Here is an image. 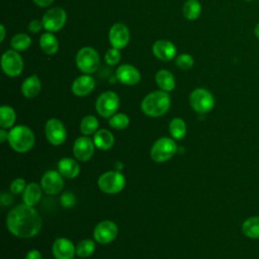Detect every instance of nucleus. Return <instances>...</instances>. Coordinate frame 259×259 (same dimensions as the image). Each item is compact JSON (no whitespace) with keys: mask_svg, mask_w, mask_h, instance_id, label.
Instances as JSON below:
<instances>
[{"mask_svg":"<svg viewBox=\"0 0 259 259\" xmlns=\"http://www.w3.org/2000/svg\"><path fill=\"white\" fill-rule=\"evenodd\" d=\"M42 221L33 206L24 202L13 207L6 219L8 231L17 238L29 239L38 234Z\"/></svg>","mask_w":259,"mask_h":259,"instance_id":"obj_1","label":"nucleus"},{"mask_svg":"<svg viewBox=\"0 0 259 259\" xmlns=\"http://www.w3.org/2000/svg\"><path fill=\"white\" fill-rule=\"evenodd\" d=\"M171 104V98L168 92L157 90L144 97L141 103L142 111L151 117H159L165 114Z\"/></svg>","mask_w":259,"mask_h":259,"instance_id":"obj_2","label":"nucleus"},{"mask_svg":"<svg viewBox=\"0 0 259 259\" xmlns=\"http://www.w3.org/2000/svg\"><path fill=\"white\" fill-rule=\"evenodd\" d=\"M34 134L26 125H16L9 132L8 143L17 153L28 152L34 146Z\"/></svg>","mask_w":259,"mask_h":259,"instance_id":"obj_3","label":"nucleus"},{"mask_svg":"<svg viewBox=\"0 0 259 259\" xmlns=\"http://www.w3.org/2000/svg\"><path fill=\"white\" fill-rule=\"evenodd\" d=\"M76 65L82 73L91 75L100 65L99 54L91 47L81 48L76 55Z\"/></svg>","mask_w":259,"mask_h":259,"instance_id":"obj_4","label":"nucleus"},{"mask_svg":"<svg viewBox=\"0 0 259 259\" xmlns=\"http://www.w3.org/2000/svg\"><path fill=\"white\" fill-rule=\"evenodd\" d=\"M99 189L107 194H115L120 192L125 185L124 176L118 171H107L102 173L97 181Z\"/></svg>","mask_w":259,"mask_h":259,"instance_id":"obj_5","label":"nucleus"},{"mask_svg":"<svg viewBox=\"0 0 259 259\" xmlns=\"http://www.w3.org/2000/svg\"><path fill=\"white\" fill-rule=\"evenodd\" d=\"M177 152V145L174 140L163 137L158 139L151 148V158L157 163L170 160Z\"/></svg>","mask_w":259,"mask_h":259,"instance_id":"obj_6","label":"nucleus"},{"mask_svg":"<svg viewBox=\"0 0 259 259\" xmlns=\"http://www.w3.org/2000/svg\"><path fill=\"white\" fill-rule=\"evenodd\" d=\"M191 108L201 114L207 113L214 107V97L205 88H196L189 95Z\"/></svg>","mask_w":259,"mask_h":259,"instance_id":"obj_7","label":"nucleus"},{"mask_svg":"<svg viewBox=\"0 0 259 259\" xmlns=\"http://www.w3.org/2000/svg\"><path fill=\"white\" fill-rule=\"evenodd\" d=\"M119 107V97L113 91H105L101 93L95 102V109L97 113L104 117L110 118Z\"/></svg>","mask_w":259,"mask_h":259,"instance_id":"obj_8","label":"nucleus"},{"mask_svg":"<svg viewBox=\"0 0 259 259\" xmlns=\"http://www.w3.org/2000/svg\"><path fill=\"white\" fill-rule=\"evenodd\" d=\"M1 68L9 77L19 76L24 68L22 57L15 50H7L1 57Z\"/></svg>","mask_w":259,"mask_h":259,"instance_id":"obj_9","label":"nucleus"},{"mask_svg":"<svg viewBox=\"0 0 259 259\" xmlns=\"http://www.w3.org/2000/svg\"><path fill=\"white\" fill-rule=\"evenodd\" d=\"M67 21V13L61 7H54L46 11L41 22L44 28L50 32H56L64 27Z\"/></svg>","mask_w":259,"mask_h":259,"instance_id":"obj_10","label":"nucleus"},{"mask_svg":"<svg viewBox=\"0 0 259 259\" xmlns=\"http://www.w3.org/2000/svg\"><path fill=\"white\" fill-rule=\"evenodd\" d=\"M47 140L54 146L62 145L67 138V131L63 122L58 118H51L45 126Z\"/></svg>","mask_w":259,"mask_h":259,"instance_id":"obj_11","label":"nucleus"},{"mask_svg":"<svg viewBox=\"0 0 259 259\" xmlns=\"http://www.w3.org/2000/svg\"><path fill=\"white\" fill-rule=\"evenodd\" d=\"M118 228L112 221H102L98 223L93 231V237L99 244H109L117 236Z\"/></svg>","mask_w":259,"mask_h":259,"instance_id":"obj_12","label":"nucleus"},{"mask_svg":"<svg viewBox=\"0 0 259 259\" xmlns=\"http://www.w3.org/2000/svg\"><path fill=\"white\" fill-rule=\"evenodd\" d=\"M40 186L46 193L51 195L61 192L64 187V179L62 174L56 170L47 171L41 177Z\"/></svg>","mask_w":259,"mask_h":259,"instance_id":"obj_13","label":"nucleus"},{"mask_svg":"<svg viewBox=\"0 0 259 259\" xmlns=\"http://www.w3.org/2000/svg\"><path fill=\"white\" fill-rule=\"evenodd\" d=\"M130 38V29L123 23H115L110 27L108 33V40L111 48L121 50L128 45Z\"/></svg>","mask_w":259,"mask_h":259,"instance_id":"obj_14","label":"nucleus"},{"mask_svg":"<svg viewBox=\"0 0 259 259\" xmlns=\"http://www.w3.org/2000/svg\"><path fill=\"white\" fill-rule=\"evenodd\" d=\"M95 145L94 142L87 136L79 137L73 145V155L74 157L82 162L90 160L94 154Z\"/></svg>","mask_w":259,"mask_h":259,"instance_id":"obj_15","label":"nucleus"},{"mask_svg":"<svg viewBox=\"0 0 259 259\" xmlns=\"http://www.w3.org/2000/svg\"><path fill=\"white\" fill-rule=\"evenodd\" d=\"M115 78L121 84L133 86L140 82L141 73L135 66L130 64H123L117 67L115 71Z\"/></svg>","mask_w":259,"mask_h":259,"instance_id":"obj_16","label":"nucleus"},{"mask_svg":"<svg viewBox=\"0 0 259 259\" xmlns=\"http://www.w3.org/2000/svg\"><path fill=\"white\" fill-rule=\"evenodd\" d=\"M154 56L163 62H169L176 57V47L167 39H158L152 47Z\"/></svg>","mask_w":259,"mask_h":259,"instance_id":"obj_17","label":"nucleus"},{"mask_svg":"<svg viewBox=\"0 0 259 259\" xmlns=\"http://www.w3.org/2000/svg\"><path fill=\"white\" fill-rule=\"evenodd\" d=\"M52 251L56 259H73L76 254V246L67 238H58L53 244Z\"/></svg>","mask_w":259,"mask_h":259,"instance_id":"obj_18","label":"nucleus"},{"mask_svg":"<svg viewBox=\"0 0 259 259\" xmlns=\"http://www.w3.org/2000/svg\"><path fill=\"white\" fill-rule=\"evenodd\" d=\"M95 87V80L89 74H84L77 77L73 83L71 90L73 94L79 97H84L90 94Z\"/></svg>","mask_w":259,"mask_h":259,"instance_id":"obj_19","label":"nucleus"},{"mask_svg":"<svg viewBox=\"0 0 259 259\" xmlns=\"http://www.w3.org/2000/svg\"><path fill=\"white\" fill-rule=\"evenodd\" d=\"M58 171L62 174L63 177L72 179L79 175L80 166L78 162L71 158H63L58 163Z\"/></svg>","mask_w":259,"mask_h":259,"instance_id":"obj_20","label":"nucleus"},{"mask_svg":"<svg viewBox=\"0 0 259 259\" xmlns=\"http://www.w3.org/2000/svg\"><path fill=\"white\" fill-rule=\"evenodd\" d=\"M41 90V83L36 75L27 77L21 84V93L26 98H34Z\"/></svg>","mask_w":259,"mask_h":259,"instance_id":"obj_21","label":"nucleus"},{"mask_svg":"<svg viewBox=\"0 0 259 259\" xmlns=\"http://www.w3.org/2000/svg\"><path fill=\"white\" fill-rule=\"evenodd\" d=\"M41 186L35 182L27 184L24 191L22 192L23 202L30 206H34L35 204H37L41 198Z\"/></svg>","mask_w":259,"mask_h":259,"instance_id":"obj_22","label":"nucleus"},{"mask_svg":"<svg viewBox=\"0 0 259 259\" xmlns=\"http://www.w3.org/2000/svg\"><path fill=\"white\" fill-rule=\"evenodd\" d=\"M155 80L156 83L158 85V87L166 92H170L175 88L176 82H175V78L173 76V74L166 70V69H161L156 73L155 76Z\"/></svg>","mask_w":259,"mask_h":259,"instance_id":"obj_23","label":"nucleus"},{"mask_svg":"<svg viewBox=\"0 0 259 259\" xmlns=\"http://www.w3.org/2000/svg\"><path fill=\"white\" fill-rule=\"evenodd\" d=\"M93 142L96 148H98L99 150H103V151H107L109 149H111V147L114 144V137L113 135L105 128L102 130H98L93 137Z\"/></svg>","mask_w":259,"mask_h":259,"instance_id":"obj_24","label":"nucleus"},{"mask_svg":"<svg viewBox=\"0 0 259 259\" xmlns=\"http://www.w3.org/2000/svg\"><path fill=\"white\" fill-rule=\"evenodd\" d=\"M39 47L47 55H55L59 50V41L53 32H45L39 38Z\"/></svg>","mask_w":259,"mask_h":259,"instance_id":"obj_25","label":"nucleus"},{"mask_svg":"<svg viewBox=\"0 0 259 259\" xmlns=\"http://www.w3.org/2000/svg\"><path fill=\"white\" fill-rule=\"evenodd\" d=\"M242 232L249 239H259V217H251L242 224Z\"/></svg>","mask_w":259,"mask_h":259,"instance_id":"obj_26","label":"nucleus"},{"mask_svg":"<svg viewBox=\"0 0 259 259\" xmlns=\"http://www.w3.org/2000/svg\"><path fill=\"white\" fill-rule=\"evenodd\" d=\"M16 120V113L9 105H2L0 107V125L2 128L12 127Z\"/></svg>","mask_w":259,"mask_h":259,"instance_id":"obj_27","label":"nucleus"},{"mask_svg":"<svg viewBox=\"0 0 259 259\" xmlns=\"http://www.w3.org/2000/svg\"><path fill=\"white\" fill-rule=\"evenodd\" d=\"M186 123L182 118L175 117L169 123V132L175 140H182L186 136Z\"/></svg>","mask_w":259,"mask_h":259,"instance_id":"obj_28","label":"nucleus"},{"mask_svg":"<svg viewBox=\"0 0 259 259\" xmlns=\"http://www.w3.org/2000/svg\"><path fill=\"white\" fill-rule=\"evenodd\" d=\"M31 45V38L28 34L20 32L15 34L10 41V46L12 50H15L17 52H23L26 51Z\"/></svg>","mask_w":259,"mask_h":259,"instance_id":"obj_29","label":"nucleus"},{"mask_svg":"<svg viewBox=\"0 0 259 259\" xmlns=\"http://www.w3.org/2000/svg\"><path fill=\"white\" fill-rule=\"evenodd\" d=\"M99 121L94 115H86L80 122V131L84 136L94 135L97 132Z\"/></svg>","mask_w":259,"mask_h":259,"instance_id":"obj_30","label":"nucleus"},{"mask_svg":"<svg viewBox=\"0 0 259 259\" xmlns=\"http://www.w3.org/2000/svg\"><path fill=\"white\" fill-rule=\"evenodd\" d=\"M201 13V5L197 0H187L183 5V14L189 20H195Z\"/></svg>","mask_w":259,"mask_h":259,"instance_id":"obj_31","label":"nucleus"},{"mask_svg":"<svg viewBox=\"0 0 259 259\" xmlns=\"http://www.w3.org/2000/svg\"><path fill=\"white\" fill-rule=\"evenodd\" d=\"M95 251V243L92 240L85 239L80 241L76 246V254L81 258L91 256Z\"/></svg>","mask_w":259,"mask_h":259,"instance_id":"obj_32","label":"nucleus"},{"mask_svg":"<svg viewBox=\"0 0 259 259\" xmlns=\"http://www.w3.org/2000/svg\"><path fill=\"white\" fill-rule=\"evenodd\" d=\"M109 125L115 130H124L130 124V117L125 113H115L109 120Z\"/></svg>","mask_w":259,"mask_h":259,"instance_id":"obj_33","label":"nucleus"},{"mask_svg":"<svg viewBox=\"0 0 259 259\" xmlns=\"http://www.w3.org/2000/svg\"><path fill=\"white\" fill-rule=\"evenodd\" d=\"M176 66L182 70H188L194 65V59L189 54H181L175 59Z\"/></svg>","mask_w":259,"mask_h":259,"instance_id":"obj_34","label":"nucleus"},{"mask_svg":"<svg viewBox=\"0 0 259 259\" xmlns=\"http://www.w3.org/2000/svg\"><path fill=\"white\" fill-rule=\"evenodd\" d=\"M104 60H105L106 64L109 65V66L117 65L120 61V52H119V50L115 49V48L108 49L105 53Z\"/></svg>","mask_w":259,"mask_h":259,"instance_id":"obj_35","label":"nucleus"},{"mask_svg":"<svg viewBox=\"0 0 259 259\" xmlns=\"http://www.w3.org/2000/svg\"><path fill=\"white\" fill-rule=\"evenodd\" d=\"M26 187V182L23 178H16L10 184V191L13 194H19L24 191Z\"/></svg>","mask_w":259,"mask_h":259,"instance_id":"obj_36","label":"nucleus"},{"mask_svg":"<svg viewBox=\"0 0 259 259\" xmlns=\"http://www.w3.org/2000/svg\"><path fill=\"white\" fill-rule=\"evenodd\" d=\"M61 204L66 208H71L76 204V196L71 192H65L61 196Z\"/></svg>","mask_w":259,"mask_h":259,"instance_id":"obj_37","label":"nucleus"},{"mask_svg":"<svg viewBox=\"0 0 259 259\" xmlns=\"http://www.w3.org/2000/svg\"><path fill=\"white\" fill-rule=\"evenodd\" d=\"M44 27L42 22L38 19H33L28 23V30L32 33H37Z\"/></svg>","mask_w":259,"mask_h":259,"instance_id":"obj_38","label":"nucleus"},{"mask_svg":"<svg viewBox=\"0 0 259 259\" xmlns=\"http://www.w3.org/2000/svg\"><path fill=\"white\" fill-rule=\"evenodd\" d=\"M13 201V197L11 194L7 193V192H2L1 193V196H0V203L1 205L4 207V206H7V205H10Z\"/></svg>","mask_w":259,"mask_h":259,"instance_id":"obj_39","label":"nucleus"},{"mask_svg":"<svg viewBox=\"0 0 259 259\" xmlns=\"http://www.w3.org/2000/svg\"><path fill=\"white\" fill-rule=\"evenodd\" d=\"M25 259H42L41 257V254L38 250H30L27 252L26 256H25Z\"/></svg>","mask_w":259,"mask_h":259,"instance_id":"obj_40","label":"nucleus"},{"mask_svg":"<svg viewBox=\"0 0 259 259\" xmlns=\"http://www.w3.org/2000/svg\"><path fill=\"white\" fill-rule=\"evenodd\" d=\"M34 4H36L39 7H49L54 0H32Z\"/></svg>","mask_w":259,"mask_h":259,"instance_id":"obj_41","label":"nucleus"},{"mask_svg":"<svg viewBox=\"0 0 259 259\" xmlns=\"http://www.w3.org/2000/svg\"><path fill=\"white\" fill-rule=\"evenodd\" d=\"M8 136H9V133H7L5 131V128H2L0 130V141L1 143H4L6 140H8Z\"/></svg>","mask_w":259,"mask_h":259,"instance_id":"obj_42","label":"nucleus"},{"mask_svg":"<svg viewBox=\"0 0 259 259\" xmlns=\"http://www.w3.org/2000/svg\"><path fill=\"white\" fill-rule=\"evenodd\" d=\"M5 32H6L5 27H4V25H3V24H1V25H0V33H1L0 41H1V42H2V41L4 40V38H5Z\"/></svg>","mask_w":259,"mask_h":259,"instance_id":"obj_43","label":"nucleus"},{"mask_svg":"<svg viewBox=\"0 0 259 259\" xmlns=\"http://www.w3.org/2000/svg\"><path fill=\"white\" fill-rule=\"evenodd\" d=\"M254 33H255L256 37L259 38V22L256 24V26H255V28H254Z\"/></svg>","mask_w":259,"mask_h":259,"instance_id":"obj_44","label":"nucleus"},{"mask_svg":"<svg viewBox=\"0 0 259 259\" xmlns=\"http://www.w3.org/2000/svg\"><path fill=\"white\" fill-rule=\"evenodd\" d=\"M244 1H253V0H244Z\"/></svg>","mask_w":259,"mask_h":259,"instance_id":"obj_45","label":"nucleus"}]
</instances>
